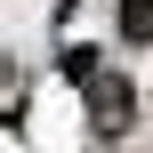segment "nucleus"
I'll list each match as a JSON object with an SVG mask.
<instances>
[{"instance_id": "1", "label": "nucleus", "mask_w": 153, "mask_h": 153, "mask_svg": "<svg viewBox=\"0 0 153 153\" xmlns=\"http://www.w3.org/2000/svg\"><path fill=\"white\" fill-rule=\"evenodd\" d=\"M89 81V121L97 129H129V81H97V73H81Z\"/></svg>"}, {"instance_id": "2", "label": "nucleus", "mask_w": 153, "mask_h": 153, "mask_svg": "<svg viewBox=\"0 0 153 153\" xmlns=\"http://www.w3.org/2000/svg\"><path fill=\"white\" fill-rule=\"evenodd\" d=\"M121 40H129V48L153 40V0H121Z\"/></svg>"}]
</instances>
